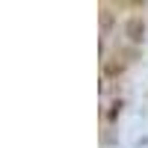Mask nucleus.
<instances>
[{
  "label": "nucleus",
  "instance_id": "f257e3e1",
  "mask_svg": "<svg viewBox=\"0 0 148 148\" xmlns=\"http://www.w3.org/2000/svg\"><path fill=\"white\" fill-rule=\"evenodd\" d=\"M142 33H145L142 18H130V21H127V36H130V42H142Z\"/></svg>",
  "mask_w": 148,
  "mask_h": 148
}]
</instances>
